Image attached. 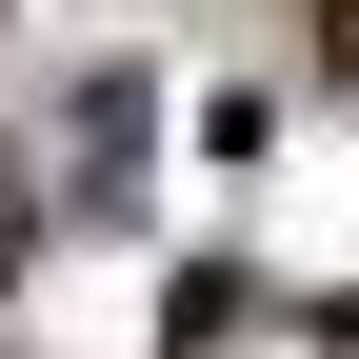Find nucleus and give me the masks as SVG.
<instances>
[{"label":"nucleus","mask_w":359,"mask_h":359,"mask_svg":"<svg viewBox=\"0 0 359 359\" xmlns=\"http://www.w3.org/2000/svg\"><path fill=\"white\" fill-rule=\"evenodd\" d=\"M320 40H339V80H359V0H339V20H320Z\"/></svg>","instance_id":"obj_1"},{"label":"nucleus","mask_w":359,"mask_h":359,"mask_svg":"<svg viewBox=\"0 0 359 359\" xmlns=\"http://www.w3.org/2000/svg\"><path fill=\"white\" fill-rule=\"evenodd\" d=\"M0 259H20V180H0Z\"/></svg>","instance_id":"obj_2"}]
</instances>
